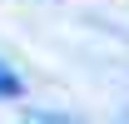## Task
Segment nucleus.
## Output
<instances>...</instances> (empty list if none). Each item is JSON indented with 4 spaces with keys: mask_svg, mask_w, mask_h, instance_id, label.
Returning <instances> with one entry per match:
<instances>
[{
    "mask_svg": "<svg viewBox=\"0 0 129 124\" xmlns=\"http://www.w3.org/2000/svg\"><path fill=\"white\" fill-rule=\"evenodd\" d=\"M0 99H20V75L10 65H0Z\"/></svg>",
    "mask_w": 129,
    "mask_h": 124,
    "instance_id": "nucleus-1",
    "label": "nucleus"
},
{
    "mask_svg": "<svg viewBox=\"0 0 129 124\" xmlns=\"http://www.w3.org/2000/svg\"><path fill=\"white\" fill-rule=\"evenodd\" d=\"M20 124H75L70 114H25Z\"/></svg>",
    "mask_w": 129,
    "mask_h": 124,
    "instance_id": "nucleus-2",
    "label": "nucleus"
}]
</instances>
